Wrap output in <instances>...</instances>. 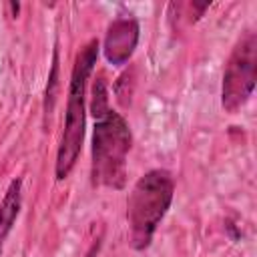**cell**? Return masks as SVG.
Here are the masks:
<instances>
[{
    "label": "cell",
    "instance_id": "277c9868",
    "mask_svg": "<svg viewBox=\"0 0 257 257\" xmlns=\"http://www.w3.org/2000/svg\"><path fill=\"white\" fill-rule=\"evenodd\" d=\"M255 74H257V36L253 32H247L233 48L225 66L221 102L227 112H235L247 102V98L255 88Z\"/></svg>",
    "mask_w": 257,
    "mask_h": 257
},
{
    "label": "cell",
    "instance_id": "8992f818",
    "mask_svg": "<svg viewBox=\"0 0 257 257\" xmlns=\"http://www.w3.org/2000/svg\"><path fill=\"white\" fill-rule=\"evenodd\" d=\"M20 179H14L2 199V205H0V245L2 241L8 237L18 213H20Z\"/></svg>",
    "mask_w": 257,
    "mask_h": 257
},
{
    "label": "cell",
    "instance_id": "ba28073f",
    "mask_svg": "<svg viewBox=\"0 0 257 257\" xmlns=\"http://www.w3.org/2000/svg\"><path fill=\"white\" fill-rule=\"evenodd\" d=\"M56 86H58V50H54V56H52V70H50L48 88H46V102H44V110H46V114L52 112L54 98H56Z\"/></svg>",
    "mask_w": 257,
    "mask_h": 257
},
{
    "label": "cell",
    "instance_id": "6da1fadb",
    "mask_svg": "<svg viewBox=\"0 0 257 257\" xmlns=\"http://www.w3.org/2000/svg\"><path fill=\"white\" fill-rule=\"evenodd\" d=\"M173 177L163 169L149 171L135 183L126 201V221L131 229V245L137 251L151 245L153 233L173 201Z\"/></svg>",
    "mask_w": 257,
    "mask_h": 257
},
{
    "label": "cell",
    "instance_id": "52a82bcc",
    "mask_svg": "<svg viewBox=\"0 0 257 257\" xmlns=\"http://www.w3.org/2000/svg\"><path fill=\"white\" fill-rule=\"evenodd\" d=\"M108 94H106V82L102 76H98L92 84V102H90V112L94 118H102L108 112Z\"/></svg>",
    "mask_w": 257,
    "mask_h": 257
},
{
    "label": "cell",
    "instance_id": "7a4b0ae2",
    "mask_svg": "<svg viewBox=\"0 0 257 257\" xmlns=\"http://www.w3.org/2000/svg\"><path fill=\"white\" fill-rule=\"evenodd\" d=\"M96 56H98V40H90L78 52L74 68H72L70 86H68V102H66V122H64V133H62V141L58 147V155H56V179L58 181L68 177L82 147L84 90H86V80L96 64Z\"/></svg>",
    "mask_w": 257,
    "mask_h": 257
},
{
    "label": "cell",
    "instance_id": "5b68a950",
    "mask_svg": "<svg viewBox=\"0 0 257 257\" xmlns=\"http://www.w3.org/2000/svg\"><path fill=\"white\" fill-rule=\"evenodd\" d=\"M139 40V24L133 18H118L108 26L104 38V56L110 64H124L135 52Z\"/></svg>",
    "mask_w": 257,
    "mask_h": 257
},
{
    "label": "cell",
    "instance_id": "3957f363",
    "mask_svg": "<svg viewBox=\"0 0 257 257\" xmlns=\"http://www.w3.org/2000/svg\"><path fill=\"white\" fill-rule=\"evenodd\" d=\"M131 151V131L118 112L108 110L94 124L92 133V183L122 189L126 181V155Z\"/></svg>",
    "mask_w": 257,
    "mask_h": 257
}]
</instances>
